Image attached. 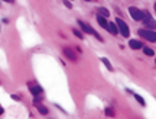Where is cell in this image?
<instances>
[{
	"mask_svg": "<svg viewBox=\"0 0 156 119\" xmlns=\"http://www.w3.org/2000/svg\"><path fill=\"white\" fill-rule=\"evenodd\" d=\"M143 23H144V26L147 28V29H156V21H153V18H152V15L147 12V10H144L143 12Z\"/></svg>",
	"mask_w": 156,
	"mask_h": 119,
	"instance_id": "1",
	"label": "cell"
},
{
	"mask_svg": "<svg viewBox=\"0 0 156 119\" xmlns=\"http://www.w3.org/2000/svg\"><path fill=\"white\" fill-rule=\"evenodd\" d=\"M139 35L149 42H156V32L152 29H139Z\"/></svg>",
	"mask_w": 156,
	"mask_h": 119,
	"instance_id": "2",
	"label": "cell"
},
{
	"mask_svg": "<svg viewBox=\"0 0 156 119\" xmlns=\"http://www.w3.org/2000/svg\"><path fill=\"white\" fill-rule=\"evenodd\" d=\"M116 25H117V28H119V32H120L124 38H127V36L130 35L129 26H127V23H126L124 21H121L120 18H117V19H116Z\"/></svg>",
	"mask_w": 156,
	"mask_h": 119,
	"instance_id": "3",
	"label": "cell"
},
{
	"mask_svg": "<svg viewBox=\"0 0 156 119\" xmlns=\"http://www.w3.org/2000/svg\"><path fill=\"white\" fill-rule=\"evenodd\" d=\"M78 25L81 26V29H82L84 32H87V34H91V35H94V36H95V38L98 39V41H101V42H103V38H101V36H100V35H98V34H97V32H95V31H94V29H93V28H91V26L88 25V23H85V22H82V21H78Z\"/></svg>",
	"mask_w": 156,
	"mask_h": 119,
	"instance_id": "4",
	"label": "cell"
},
{
	"mask_svg": "<svg viewBox=\"0 0 156 119\" xmlns=\"http://www.w3.org/2000/svg\"><path fill=\"white\" fill-rule=\"evenodd\" d=\"M129 13H130V16L134 19V21H142L143 19V10H140V9H137V8H129Z\"/></svg>",
	"mask_w": 156,
	"mask_h": 119,
	"instance_id": "5",
	"label": "cell"
},
{
	"mask_svg": "<svg viewBox=\"0 0 156 119\" xmlns=\"http://www.w3.org/2000/svg\"><path fill=\"white\" fill-rule=\"evenodd\" d=\"M62 52H64V55H65L67 58H69L71 61H77V54H75L71 48H64Z\"/></svg>",
	"mask_w": 156,
	"mask_h": 119,
	"instance_id": "6",
	"label": "cell"
},
{
	"mask_svg": "<svg viewBox=\"0 0 156 119\" xmlns=\"http://www.w3.org/2000/svg\"><path fill=\"white\" fill-rule=\"evenodd\" d=\"M29 90L33 96H39L42 93V87L41 86H36V84H29Z\"/></svg>",
	"mask_w": 156,
	"mask_h": 119,
	"instance_id": "7",
	"label": "cell"
},
{
	"mask_svg": "<svg viewBox=\"0 0 156 119\" xmlns=\"http://www.w3.org/2000/svg\"><path fill=\"white\" fill-rule=\"evenodd\" d=\"M97 22H98V25H100V26H103L104 29H107V28H108V22L106 21V18H104V16L98 15V16H97Z\"/></svg>",
	"mask_w": 156,
	"mask_h": 119,
	"instance_id": "8",
	"label": "cell"
},
{
	"mask_svg": "<svg viewBox=\"0 0 156 119\" xmlns=\"http://www.w3.org/2000/svg\"><path fill=\"white\" fill-rule=\"evenodd\" d=\"M129 45H130L131 50H140V48H142V42H140V41H136V39H131V41L129 42Z\"/></svg>",
	"mask_w": 156,
	"mask_h": 119,
	"instance_id": "9",
	"label": "cell"
},
{
	"mask_svg": "<svg viewBox=\"0 0 156 119\" xmlns=\"http://www.w3.org/2000/svg\"><path fill=\"white\" fill-rule=\"evenodd\" d=\"M107 31H108L110 34H113V35L119 34V28H117V25H116V23H108V28H107Z\"/></svg>",
	"mask_w": 156,
	"mask_h": 119,
	"instance_id": "10",
	"label": "cell"
},
{
	"mask_svg": "<svg viewBox=\"0 0 156 119\" xmlns=\"http://www.w3.org/2000/svg\"><path fill=\"white\" fill-rule=\"evenodd\" d=\"M101 63H103V64H104V65L107 67V70L113 71V67H111V64H110V61H108L107 58H104V57H103V58H101Z\"/></svg>",
	"mask_w": 156,
	"mask_h": 119,
	"instance_id": "11",
	"label": "cell"
},
{
	"mask_svg": "<svg viewBox=\"0 0 156 119\" xmlns=\"http://www.w3.org/2000/svg\"><path fill=\"white\" fill-rule=\"evenodd\" d=\"M98 13H100L101 16H104V18H108V16H110L108 10H107V9H104V8H100V9H98Z\"/></svg>",
	"mask_w": 156,
	"mask_h": 119,
	"instance_id": "12",
	"label": "cell"
},
{
	"mask_svg": "<svg viewBox=\"0 0 156 119\" xmlns=\"http://www.w3.org/2000/svg\"><path fill=\"white\" fill-rule=\"evenodd\" d=\"M38 105V103H36ZM38 110H39V113H42V115H46L48 113V109L45 107V106H42V105H38Z\"/></svg>",
	"mask_w": 156,
	"mask_h": 119,
	"instance_id": "13",
	"label": "cell"
},
{
	"mask_svg": "<svg viewBox=\"0 0 156 119\" xmlns=\"http://www.w3.org/2000/svg\"><path fill=\"white\" fill-rule=\"evenodd\" d=\"M143 52H144L146 55H149V57H152V55L155 54V52H153V50H150V48H147V47H144V48H143Z\"/></svg>",
	"mask_w": 156,
	"mask_h": 119,
	"instance_id": "14",
	"label": "cell"
},
{
	"mask_svg": "<svg viewBox=\"0 0 156 119\" xmlns=\"http://www.w3.org/2000/svg\"><path fill=\"white\" fill-rule=\"evenodd\" d=\"M134 99H136V100H137V102H139L142 106H144V105H146V103H144V100L142 99V96H139V94H134Z\"/></svg>",
	"mask_w": 156,
	"mask_h": 119,
	"instance_id": "15",
	"label": "cell"
},
{
	"mask_svg": "<svg viewBox=\"0 0 156 119\" xmlns=\"http://www.w3.org/2000/svg\"><path fill=\"white\" fill-rule=\"evenodd\" d=\"M106 115H107V116H114V110H113L111 107H107V109H106Z\"/></svg>",
	"mask_w": 156,
	"mask_h": 119,
	"instance_id": "16",
	"label": "cell"
},
{
	"mask_svg": "<svg viewBox=\"0 0 156 119\" xmlns=\"http://www.w3.org/2000/svg\"><path fill=\"white\" fill-rule=\"evenodd\" d=\"M72 32H74V35H75V36H78V38H80V39H82V34H81V32H80V31H77V29H74V31H72Z\"/></svg>",
	"mask_w": 156,
	"mask_h": 119,
	"instance_id": "17",
	"label": "cell"
},
{
	"mask_svg": "<svg viewBox=\"0 0 156 119\" xmlns=\"http://www.w3.org/2000/svg\"><path fill=\"white\" fill-rule=\"evenodd\" d=\"M64 5H65V6H67L68 9H71V8H72V5H71L69 2H67V0H65V2H64Z\"/></svg>",
	"mask_w": 156,
	"mask_h": 119,
	"instance_id": "18",
	"label": "cell"
},
{
	"mask_svg": "<svg viewBox=\"0 0 156 119\" xmlns=\"http://www.w3.org/2000/svg\"><path fill=\"white\" fill-rule=\"evenodd\" d=\"M12 99H15V100H19V96H16V94H12Z\"/></svg>",
	"mask_w": 156,
	"mask_h": 119,
	"instance_id": "19",
	"label": "cell"
},
{
	"mask_svg": "<svg viewBox=\"0 0 156 119\" xmlns=\"http://www.w3.org/2000/svg\"><path fill=\"white\" fill-rule=\"evenodd\" d=\"M0 115H3V107L0 106Z\"/></svg>",
	"mask_w": 156,
	"mask_h": 119,
	"instance_id": "20",
	"label": "cell"
},
{
	"mask_svg": "<svg viewBox=\"0 0 156 119\" xmlns=\"http://www.w3.org/2000/svg\"><path fill=\"white\" fill-rule=\"evenodd\" d=\"M5 2H12V0H5Z\"/></svg>",
	"mask_w": 156,
	"mask_h": 119,
	"instance_id": "21",
	"label": "cell"
},
{
	"mask_svg": "<svg viewBox=\"0 0 156 119\" xmlns=\"http://www.w3.org/2000/svg\"><path fill=\"white\" fill-rule=\"evenodd\" d=\"M155 10H156V3H155Z\"/></svg>",
	"mask_w": 156,
	"mask_h": 119,
	"instance_id": "22",
	"label": "cell"
},
{
	"mask_svg": "<svg viewBox=\"0 0 156 119\" xmlns=\"http://www.w3.org/2000/svg\"><path fill=\"white\" fill-rule=\"evenodd\" d=\"M85 2H90V0H85Z\"/></svg>",
	"mask_w": 156,
	"mask_h": 119,
	"instance_id": "23",
	"label": "cell"
}]
</instances>
